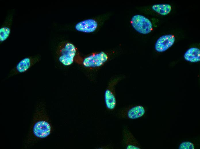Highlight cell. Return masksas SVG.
<instances>
[{
  "label": "cell",
  "instance_id": "4fadbf2b",
  "mask_svg": "<svg viewBox=\"0 0 200 149\" xmlns=\"http://www.w3.org/2000/svg\"><path fill=\"white\" fill-rule=\"evenodd\" d=\"M10 29L7 26H4L0 29V41L3 42L9 37L10 33Z\"/></svg>",
  "mask_w": 200,
  "mask_h": 149
},
{
  "label": "cell",
  "instance_id": "8fae6325",
  "mask_svg": "<svg viewBox=\"0 0 200 149\" xmlns=\"http://www.w3.org/2000/svg\"><path fill=\"white\" fill-rule=\"evenodd\" d=\"M145 113L144 107L141 105L133 107L130 109L127 112L128 117L134 119L143 116Z\"/></svg>",
  "mask_w": 200,
  "mask_h": 149
},
{
  "label": "cell",
  "instance_id": "7a4b0ae2",
  "mask_svg": "<svg viewBox=\"0 0 200 149\" xmlns=\"http://www.w3.org/2000/svg\"><path fill=\"white\" fill-rule=\"evenodd\" d=\"M109 58L108 53L103 51L93 52L84 57L78 53L75 62L85 68L92 69L101 67L107 61Z\"/></svg>",
  "mask_w": 200,
  "mask_h": 149
},
{
  "label": "cell",
  "instance_id": "ba28073f",
  "mask_svg": "<svg viewBox=\"0 0 200 149\" xmlns=\"http://www.w3.org/2000/svg\"><path fill=\"white\" fill-rule=\"evenodd\" d=\"M175 39L174 37L171 34L162 36L156 42L155 45V50L159 52L166 50L173 45Z\"/></svg>",
  "mask_w": 200,
  "mask_h": 149
},
{
  "label": "cell",
  "instance_id": "7c38bea8",
  "mask_svg": "<svg viewBox=\"0 0 200 149\" xmlns=\"http://www.w3.org/2000/svg\"><path fill=\"white\" fill-rule=\"evenodd\" d=\"M153 10L159 13L166 15L171 10V6L168 4H158L153 5L152 7Z\"/></svg>",
  "mask_w": 200,
  "mask_h": 149
},
{
  "label": "cell",
  "instance_id": "8992f818",
  "mask_svg": "<svg viewBox=\"0 0 200 149\" xmlns=\"http://www.w3.org/2000/svg\"><path fill=\"white\" fill-rule=\"evenodd\" d=\"M40 56H31L25 58L21 60L16 65L14 69V73H24L30 69L36 63L40 60Z\"/></svg>",
  "mask_w": 200,
  "mask_h": 149
},
{
  "label": "cell",
  "instance_id": "3957f363",
  "mask_svg": "<svg viewBox=\"0 0 200 149\" xmlns=\"http://www.w3.org/2000/svg\"><path fill=\"white\" fill-rule=\"evenodd\" d=\"M78 53L77 48L75 45L67 41L61 43L56 51L59 61L66 66L71 65L75 61Z\"/></svg>",
  "mask_w": 200,
  "mask_h": 149
},
{
  "label": "cell",
  "instance_id": "6da1fadb",
  "mask_svg": "<svg viewBox=\"0 0 200 149\" xmlns=\"http://www.w3.org/2000/svg\"><path fill=\"white\" fill-rule=\"evenodd\" d=\"M42 109L41 105L37 107L36 110L30 130L28 141L45 138L51 133V125L47 121Z\"/></svg>",
  "mask_w": 200,
  "mask_h": 149
},
{
  "label": "cell",
  "instance_id": "9c48e42d",
  "mask_svg": "<svg viewBox=\"0 0 200 149\" xmlns=\"http://www.w3.org/2000/svg\"><path fill=\"white\" fill-rule=\"evenodd\" d=\"M184 58L186 60L191 62H197L200 60V50L193 47L189 49L185 53Z\"/></svg>",
  "mask_w": 200,
  "mask_h": 149
},
{
  "label": "cell",
  "instance_id": "52a82bcc",
  "mask_svg": "<svg viewBox=\"0 0 200 149\" xmlns=\"http://www.w3.org/2000/svg\"><path fill=\"white\" fill-rule=\"evenodd\" d=\"M98 26V23L95 20L89 19L78 22L75 25V28L78 31L89 33L94 32Z\"/></svg>",
  "mask_w": 200,
  "mask_h": 149
},
{
  "label": "cell",
  "instance_id": "5b68a950",
  "mask_svg": "<svg viewBox=\"0 0 200 149\" xmlns=\"http://www.w3.org/2000/svg\"><path fill=\"white\" fill-rule=\"evenodd\" d=\"M121 79L116 77L111 81L108 88L105 93V103L107 108L110 110L114 109L116 106V101L115 95V86Z\"/></svg>",
  "mask_w": 200,
  "mask_h": 149
},
{
  "label": "cell",
  "instance_id": "30bf717a",
  "mask_svg": "<svg viewBox=\"0 0 200 149\" xmlns=\"http://www.w3.org/2000/svg\"><path fill=\"white\" fill-rule=\"evenodd\" d=\"M124 137L126 148L127 149H140V148L135 144L136 141L132 134L127 128L124 132Z\"/></svg>",
  "mask_w": 200,
  "mask_h": 149
},
{
  "label": "cell",
  "instance_id": "277c9868",
  "mask_svg": "<svg viewBox=\"0 0 200 149\" xmlns=\"http://www.w3.org/2000/svg\"><path fill=\"white\" fill-rule=\"evenodd\" d=\"M130 23L134 29L142 34H148L151 32L153 29L151 21L142 15H136L133 16Z\"/></svg>",
  "mask_w": 200,
  "mask_h": 149
},
{
  "label": "cell",
  "instance_id": "5bb4252c",
  "mask_svg": "<svg viewBox=\"0 0 200 149\" xmlns=\"http://www.w3.org/2000/svg\"><path fill=\"white\" fill-rule=\"evenodd\" d=\"M194 144L189 141H185L182 142L178 148L179 149H194Z\"/></svg>",
  "mask_w": 200,
  "mask_h": 149
}]
</instances>
